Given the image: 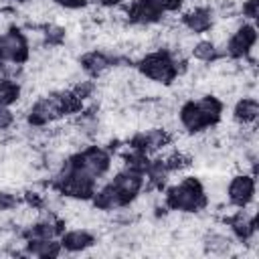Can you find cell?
I'll return each instance as SVG.
<instances>
[{
  "instance_id": "7c38bea8",
  "label": "cell",
  "mask_w": 259,
  "mask_h": 259,
  "mask_svg": "<svg viewBox=\"0 0 259 259\" xmlns=\"http://www.w3.org/2000/svg\"><path fill=\"white\" fill-rule=\"evenodd\" d=\"M235 237L225 231H219V229H212V231H206L204 237H202V247L206 249V253H212V255H227L231 253L233 245H235Z\"/></svg>"
},
{
  "instance_id": "3957f363",
  "label": "cell",
  "mask_w": 259,
  "mask_h": 259,
  "mask_svg": "<svg viewBox=\"0 0 259 259\" xmlns=\"http://www.w3.org/2000/svg\"><path fill=\"white\" fill-rule=\"evenodd\" d=\"M164 202L174 212H198L208 204V194L198 178L186 176L166 186Z\"/></svg>"
},
{
  "instance_id": "7a4b0ae2",
  "label": "cell",
  "mask_w": 259,
  "mask_h": 259,
  "mask_svg": "<svg viewBox=\"0 0 259 259\" xmlns=\"http://www.w3.org/2000/svg\"><path fill=\"white\" fill-rule=\"evenodd\" d=\"M223 101L214 95H200L184 101L178 109V123L188 134H200L206 127H212L223 117Z\"/></svg>"
},
{
  "instance_id": "30bf717a",
  "label": "cell",
  "mask_w": 259,
  "mask_h": 259,
  "mask_svg": "<svg viewBox=\"0 0 259 259\" xmlns=\"http://www.w3.org/2000/svg\"><path fill=\"white\" fill-rule=\"evenodd\" d=\"M95 241H97L95 235L85 227L67 229V231H61L59 235V243L65 253H85L95 245Z\"/></svg>"
},
{
  "instance_id": "277c9868",
  "label": "cell",
  "mask_w": 259,
  "mask_h": 259,
  "mask_svg": "<svg viewBox=\"0 0 259 259\" xmlns=\"http://www.w3.org/2000/svg\"><path fill=\"white\" fill-rule=\"evenodd\" d=\"M184 0H134L125 8V16L136 26H152L166 14L182 10Z\"/></svg>"
},
{
  "instance_id": "5b68a950",
  "label": "cell",
  "mask_w": 259,
  "mask_h": 259,
  "mask_svg": "<svg viewBox=\"0 0 259 259\" xmlns=\"http://www.w3.org/2000/svg\"><path fill=\"white\" fill-rule=\"evenodd\" d=\"M255 47H257V26L255 22L243 20L235 26V30L229 34V38L223 45V55L239 61V59H247V57H255Z\"/></svg>"
},
{
  "instance_id": "52a82bcc",
  "label": "cell",
  "mask_w": 259,
  "mask_h": 259,
  "mask_svg": "<svg viewBox=\"0 0 259 259\" xmlns=\"http://www.w3.org/2000/svg\"><path fill=\"white\" fill-rule=\"evenodd\" d=\"M225 196L233 208H247L255 202V174L239 172L225 186Z\"/></svg>"
},
{
  "instance_id": "4fadbf2b",
  "label": "cell",
  "mask_w": 259,
  "mask_h": 259,
  "mask_svg": "<svg viewBox=\"0 0 259 259\" xmlns=\"http://www.w3.org/2000/svg\"><path fill=\"white\" fill-rule=\"evenodd\" d=\"M24 253L32 257H59L63 249L59 239H24Z\"/></svg>"
},
{
  "instance_id": "e0dca14e",
  "label": "cell",
  "mask_w": 259,
  "mask_h": 259,
  "mask_svg": "<svg viewBox=\"0 0 259 259\" xmlns=\"http://www.w3.org/2000/svg\"><path fill=\"white\" fill-rule=\"evenodd\" d=\"M49 2L57 8H63V10H79V8H85L89 4V0H49Z\"/></svg>"
},
{
  "instance_id": "2e32d148",
  "label": "cell",
  "mask_w": 259,
  "mask_h": 259,
  "mask_svg": "<svg viewBox=\"0 0 259 259\" xmlns=\"http://www.w3.org/2000/svg\"><path fill=\"white\" fill-rule=\"evenodd\" d=\"M16 123V113L12 111V107L8 105H0V132H8L12 130Z\"/></svg>"
},
{
  "instance_id": "9c48e42d",
  "label": "cell",
  "mask_w": 259,
  "mask_h": 259,
  "mask_svg": "<svg viewBox=\"0 0 259 259\" xmlns=\"http://www.w3.org/2000/svg\"><path fill=\"white\" fill-rule=\"evenodd\" d=\"M79 63H81V69H83L89 77H103V75H107V73L115 67L117 55L107 53V51L93 49V51L85 53Z\"/></svg>"
},
{
  "instance_id": "9a60e30c",
  "label": "cell",
  "mask_w": 259,
  "mask_h": 259,
  "mask_svg": "<svg viewBox=\"0 0 259 259\" xmlns=\"http://www.w3.org/2000/svg\"><path fill=\"white\" fill-rule=\"evenodd\" d=\"M22 97V85L18 79L12 77H4L0 75V105H8L12 107L14 103H18Z\"/></svg>"
},
{
  "instance_id": "ba28073f",
  "label": "cell",
  "mask_w": 259,
  "mask_h": 259,
  "mask_svg": "<svg viewBox=\"0 0 259 259\" xmlns=\"http://www.w3.org/2000/svg\"><path fill=\"white\" fill-rule=\"evenodd\" d=\"M180 12H182L180 26L194 36L208 34V30L214 24V10L204 4H186Z\"/></svg>"
},
{
  "instance_id": "d6986e66",
  "label": "cell",
  "mask_w": 259,
  "mask_h": 259,
  "mask_svg": "<svg viewBox=\"0 0 259 259\" xmlns=\"http://www.w3.org/2000/svg\"><path fill=\"white\" fill-rule=\"evenodd\" d=\"M95 2H97V4H101L103 8H117L123 0H95Z\"/></svg>"
},
{
  "instance_id": "6da1fadb",
  "label": "cell",
  "mask_w": 259,
  "mask_h": 259,
  "mask_svg": "<svg viewBox=\"0 0 259 259\" xmlns=\"http://www.w3.org/2000/svg\"><path fill=\"white\" fill-rule=\"evenodd\" d=\"M138 75L156 85H172L182 71L186 69V57L180 51H168V49H154L144 53L136 63Z\"/></svg>"
},
{
  "instance_id": "8fae6325",
  "label": "cell",
  "mask_w": 259,
  "mask_h": 259,
  "mask_svg": "<svg viewBox=\"0 0 259 259\" xmlns=\"http://www.w3.org/2000/svg\"><path fill=\"white\" fill-rule=\"evenodd\" d=\"M259 115V103L253 95H243L241 99H237V103L233 105V121L241 127H253Z\"/></svg>"
},
{
  "instance_id": "ac0fdd59",
  "label": "cell",
  "mask_w": 259,
  "mask_h": 259,
  "mask_svg": "<svg viewBox=\"0 0 259 259\" xmlns=\"http://www.w3.org/2000/svg\"><path fill=\"white\" fill-rule=\"evenodd\" d=\"M243 16L249 20V22H255L257 18V12H259V0H243Z\"/></svg>"
},
{
  "instance_id": "5bb4252c",
  "label": "cell",
  "mask_w": 259,
  "mask_h": 259,
  "mask_svg": "<svg viewBox=\"0 0 259 259\" xmlns=\"http://www.w3.org/2000/svg\"><path fill=\"white\" fill-rule=\"evenodd\" d=\"M190 57L198 63H212L221 59V51L210 38H196L190 47Z\"/></svg>"
},
{
  "instance_id": "8992f818",
  "label": "cell",
  "mask_w": 259,
  "mask_h": 259,
  "mask_svg": "<svg viewBox=\"0 0 259 259\" xmlns=\"http://www.w3.org/2000/svg\"><path fill=\"white\" fill-rule=\"evenodd\" d=\"M30 59V42L28 36L10 26L0 32V63H14L24 65Z\"/></svg>"
}]
</instances>
